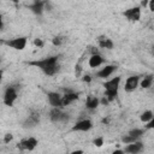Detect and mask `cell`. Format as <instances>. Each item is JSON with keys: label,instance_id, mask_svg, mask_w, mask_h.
<instances>
[{"label": "cell", "instance_id": "cell-28", "mask_svg": "<svg viewBox=\"0 0 154 154\" xmlns=\"http://www.w3.org/2000/svg\"><path fill=\"white\" fill-rule=\"evenodd\" d=\"M147 125H144V130L147 131V130H150V129H153L154 128V119H152V120H149L148 123H146Z\"/></svg>", "mask_w": 154, "mask_h": 154}, {"label": "cell", "instance_id": "cell-9", "mask_svg": "<svg viewBox=\"0 0 154 154\" xmlns=\"http://www.w3.org/2000/svg\"><path fill=\"white\" fill-rule=\"evenodd\" d=\"M143 149H144L143 143H142L141 141H136V142H134V143L126 144L123 150H124V153H126V154H140Z\"/></svg>", "mask_w": 154, "mask_h": 154}, {"label": "cell", "instance_id": "cell-5", "mask_svg": "<svg viewBox=\"0 0 154 154\" xmlns=\"http://www.w3.org/2000/svg\"><path fill=\"white\" fill-rule=\"evenodd\" d=\"M37 144H38V140L30 136V137H26V138H23L22 141H19L18 144H17V148L20 149V150L31 152L37 147Z\"/></svg>", "mask_w": 154, "mask_h": 154}, {"label": "cell", "instance_id": "cell-34", "mask_svg": "<svg viewBox=\"0 0 154 154\" xmlns=\"http://www.w3.org/2000/svg\"><path fill=\"white\" fill-rule=\"evenodd\" d=\"M147 6H148V0L141 1V6H140V7H147Z\"/></svg>", "mask_w": 154, "mask_h": 154}, {"label": "cell", "instance_id": "cell-29", "mask_svg": "<svg viewBox=\"0 0 154 154\" xmlns=\"http://www.w3.org/2000/svg\"><path fill=\"white\" fill-rule=\"evenodd\" d=\"M82 81L85 82V83H90V82H91V77H90L89 75H84V76L82 77Z\"/></svg>", "mask_w": 154, "mask_h": 154}, {"label": "cell", "instance_id": "cell-26", "mask_svg": "<svg viewBox=\"0 0 154 154\" xmlns=\"http://www.w3.org/2000/svg\"><path fill=\"white\" fill-rule=\"evenodd\" d=\"M34 46H36L38 48H42L45 46V41L42 38H34Z\"/></svg>", "mask_w": 154, "mask_h": 154}, {"label": "cell", "instance_id": "cell-39", "mask_svg": "<svg viewBox=\"0 0 154 154\" xmlns=\"http://www.w3.org/2000/svg\"><path fill=\"white\" fill-rule=\"evenodd\" d=\"M0 60H1V59H0Z\"/></svg>", "mask_w": 154, "mask_h": 154}, {"label": "cell", "instance_id": "cell-4", "mask_svg": "<svg viewBox=\"0 0 154 154\" xmlns=\"http://www.w3.org/2000/svg\"><path fill=\"white\" fill-rule=\"evenodd\" d=\"M18 97V91H17V88L11 85V87H7L5 89V93H4V103L8 107H12L16 102Z\"/></svg>", "mask_w": 154, "mask_h": 154}, {"label": "cell", "instance_id": "cell-33", "mask_svg": "<svg viewBox=\"0 0 154 154\" xmlns=\"http://www.w3.org/2000/svg\"><path fill=\"white\" fill-rule=\"evenodd\" d=\"M112 154H125V153H124L123 149H116V150L112 152Z\"/></svg>", "mask_w": 154, "mask_h": 154}, {"label": "cell", "instance_id": "cell-24", "mask_svg": "<svg viewBox=\"0 0 154 154\" xmlns=\"http://www.w3.org/2000/svg\"><path fill=\"white\" fill-rule=\"evenodd\" d=\"M103 143H105V138H103L102 136H99V137H96V138L93 140V144H94L95 147H97V148L102 147Z\"/></svg>", "mask_w": 154, "mask_h": 154}, {"label": "cell", "instance_id": "cell-18", "mask_svg": "<svg viewBox=\"0 0 154 154\" xmlns=\"http://www.w3.org/2000/svg\"><path fill=\"white\" fill-rule=\"evenodd\" d=\"M40 123V117L37 114H30L24 122V128H35Z\"/></svg>", "mask_w": 154, "mask_h": 154}, {"label": "cell", "instance_id": "cell-30", "mask_svg": "<svg viewBox=\"0 0 154 154\" xmlns=\"http://www.w3.org/2000/svg\"><path fill=\"white\" fill-rule=\"evenodd\" d=\"M148 7H149V11H154V0H150L148 1Z\"/></svg>", "mask_w": 154, "mask_h": 154}, {"label": "cell", "instance_id": "cell-2", "mask_svg": "<svg viewBox=\"0 0 154 154\" xmlns=\"http://www.w3.org/2000/svg\"><path fill=\"white\" fill-rule=\"evenodd\" d=\"M4 43L12 48V49H16V51H23L25 47H26V43H28V37L25 36H19V37H14V38H11V40H5Z\"/></svg>", "mask_w": 154, "mask_h": 154}, {"label": "cell", "instance_id": "cell-19", "mask_svg": "<svg viewBox=\"0 0 154 154\" xmlns=\"http://www.w3.org/2000/svg\"><path fill=\"white\" fill-rule=\"evenodd\" d=\"M152 84H153V75H148V76H144L142 81H140L138 85L142 89H148L152 87Z\"/></svg>", "mask_w": 154, "mask_h": 154}, {"label": "cell", "instance_id": "cell-11", "mask_svg": "<svg viewBox=\"0 0 154 154\" xmlns=\"http://www.w3.org/2000/svg\"><path fill=\"white\" fill-rule=\"evenodd\" d=\"M79 99V94L78 93H75L72 90H67L63 96H61V106H69L71 105L72 102H75L76 100Z\"/></svg>", "mask_w": 154, "mask_h": 154}, {"label": "cell", "instance_id": "cell-3", "mask_svg": "<svg viewBox=\"0 0 154 154\" xmlns=\"http://www.w3.org/2000/svg\"><path fill=\"white\" fill-rule=\"evenodd\" d=\"M49 119L53 123H65L69 120V114L65 113L61 108L52 107V109L49 111Z\"/></svg>", "mask_w": 154, "mask_h": 154}, {"label": "cell", "instance_id": "cell-12", "mask_svg": "<svg viewBox=\"0 0 154 154\" xmlns=\"http://www.w3.org/2000/svg\"><path fill=\"white\" fill-rule=\"evenodd\" d=\"M117 70L116 65H105L102 69H100L96 72V77L101 78V79H107L111 75H113V72Z\"/></svg>", "mask_w": 154, "mask_h": 154}, {"label": "cell", "instance_id": "cell-37", "mask_svg": "<svg viewBox=\"0 0 154 154\" xmlns=\"http://www.w3.org/2000/svg\"><path fill=\"white\" fill-rule=\"evenodd\" d=\"M108 122H109V119H108V118H103V119H102V123H103V124H107Z\"/></svg>", "mask_w": 154, "mask_h": 154}, {"label": "cell", "instance_id": "cell-17", "mask_svg": "<svg viewBox=\"0 0 154 154\" xmlns=\"http://www.w3.org/2000/svg\"><path fill=\"white\" fill-rule=\"evenodd\" d=\"M99 105H100V99L94 96V95H89L85 100V106H87L88 109H91V111L96 109L99 107Z\"/></svg>", "mask_w": 154, "mask_h": 154}, {"label": "cell", "instance_id": "cell-25", "mask_svg": "<svg viewBox=\"0 0 154 154\" xmlns=\"http://www.w3.org/2000/svg\"><path fill=\"white\" fill-rule=\"evenodd\" d=\"M82 71H83L82 64H81V63H77V64L75 65V76H76V77H81Z\"/></svg>", "mask_w": 154, "mask_h": 154}, {"label": "cell", "instance_id": "cell-38", "mask_svg": "<svg viewBox=\"0 0 154 154\" xmlns=\"http://www.w3.org/2000/svg\"><path fill=\"white\" fill-rule=\"evenodd\" d=\"M8 154H14V153H8Z\"/></svg>", "mask_w": 154, "mask_h": 154}, {"label": "cell", "instance_id": "cell-22", "mask_svg": "<svg viewBox=\"0 0 154 154\" xmlns=\"http://www.w3.org/2000/svg\"><path fill=\"white\" fill-rule=\"evenodd\" d=\"M120 140H122V142H123L124 144H130V143H134V142L138 141V140H136L135 137H132V136H130V135H125V136H123Z\"/></svg>", "mask_w": 154, "mask_h": 154}, {"label": "cell", "instance_id": "cell-23", "mask_svg": "<svg viewBox=\"0 0 154 154\" xmlns=\"http://www.w3.org/2000/svg\"><path fill=\"white\" fill-rule=\"evenodd\" d=\"M63 42H64V37H63V36H60V35L54 36V37L52 38V43H53V46H55V47L61 46V43H63Z\"/></svg>", "mask_w": 154, "mask_h": 154}, {"label": "cell", "instance_id": "cell-15", "mask_svg": "<svg viewBox=\"0 0 154 154\" xmlns=\"http://www.w3.org/2000/svg\"><path fill=\"white\" fill-rule=\"evenodd\" d=\"M97 42H99V47L105 48V49H113V47H114V42L109 37H107L105 35L99 36L97 37Z\"/></svg>", "mask_w": 154, "mask_h": 154}, {"label": "cell", "instance_id": "cell-20", "mask_svg": "<svg viewBox=\"0 0 154 154\" xmlns=\"http://www.w3.org/2000/svg\"><path fill=\"white\" fill-rule=\"evenodd\" d=\"M140 119H141V122L144 123V124L148 123L149 120L154 119V113H153V111H152V109H147V111L142 112L141 116H140Z\"/></svg>", "mask_w": 154, "mask_h": 154}, {"label": "cell", "instance_id": "cell-8", "mask_svg": "<svg viewBox=\"0 0 154 154\" xmlns=\"http://www.w3.org/2000/svg\"><path fill=\"white\" fill-rule=\"evenodd\" d=\"M93 128V122L90 119H81L78 120L72 128L71 131H81V132H87Z\"/></svg>", "mask_w": 154, "mask_h": 154}, {"label": "cell", "instance_id": "cell-1", "mask_svg": "<svg viewBox=\"0 0 154 154\" xmlns=\"http://www.w3.org/2000/svg\"><path fill=\"white\" fill-rule=\"evenodd\" d=\"M28 64L40 69L47 76H54L59 71V57L58 55H52V57H47L43 59L32 60V61H29Z\"/></svg>", "mask_w": 154, "mask_h": 154}, {"label": "cell", "instance_id": "cell-10", "mask_svg": "<svg viewBox=\"0 0 154 154\" xmlns=\"http://www.w3.org/2000/svg\"><path fill=\"white\" fill-rule=\"evenodd\" d=\"M138 84H140V77L138 76H130L125 81L124 90L128 91V93H131V91H134V90L137 89Z\"/></svg>", "mask_w": 154, "mask_h": 154}, {"label": "cell", "instance_id": "cell-31", "mask_svg": "<svg viewBox=\"0 0 154 154\" xmlns=\"http://www.w3.org/2000/svg\"><path fill=\"white\" fill-rule=\"evenodd\" d=\"M70 154H84V152L82 149H76V150H72Z\"/></svg>", "mask_w": 154, "mask_h": 154}, {"label": "cell", "instance_id": "cell-14", "mask_svg": "<svg viewBox=\"0 0 154 154\" xmlns=\"http://www.w3.org/2000/svg\"><path fill=\"white\" fill-rule=\"evenodd\" d=\"M46 5H47V2H45V1L35 0L32 4L29 5V8H30V11H31L32 13H35V14H37V16H41V14L43 13V11H45V6H46Z\"/></svg>", "mask_w": 154, "mask_h": 154}, {"label": "cell", "instance_id": "cell-35", "mask_svg": "<svg viewBox=\"0 0 154 154\" xmlns=\"http://www.w3.org/2000/svg\"><path fill=\"white\" fill-rule=\"evenodd\" d=\"M2 26H4V18H2V14L0 13V30L2 29Z\"/></svg>", "mask_w": 154, "mask_h": 154}, {"label": "cell", "instance_id": "cell-7", "mask_svg": "<svg viewBox=\"0 0 154 154\" xmlns=\"http://www.w3.org/2000/svg\"><path fill=\"white\" fill-rule=\"evenodd\" d=\"M120 82H122V77L116 76L111 79H106V82H103V88L106 91H118Z\"/></svg>", "mask_w": 154, "mask_h": 154}, {"label": "cell", "instance_id": "cell-16", "mask_svg": "<svg viewBox=\"0 0 154 154\" xmlns=\"http://www.w3.org/2000/svg\"><path fill=\"white\" fill-rule=\"evenodd\" d=\"M103 63H105V59H103L100 54H93V55H90V58H89V60H88V65H89L91 69L99 67V66H101Z\"/></svg>", "mask_w": 154, "mask_h": 154}, {"label": "cell", "instance_id": "cell-27", "mask_svg": "<svg viewBox=\"0 0 154 154\" xmlns=\"http://www.w3.org/2000/svg\"><path fill=\"white\" fill-rule=\"evenodd\" d=\"M12 140H13V135H12V134H6V135L4 136V143H6V144L10 143Z\"/></svg>", "mask_w": 154, "mask_h": 154}, {"label": "cell", "instance_id": "cell-36", "mask_svg": "<svg viewBox=\"0 0 154 154\" xmlns=\"http://www.w3.org/2000/svg\"><path fill=\"white\" fill-rule=\"evenodd\" d=\"M2 76H4V71L0 70V84H1V82H2Z\"/></svg>", "mask_w": 154, "mask_h": 154}, {"label": "cell", "instance_id": "cell-6", "mask_svg": "<svg viewBox=\"0 0 154 154\" xmlns=\"http://www.w3.org/2000/svg\"><path fill=\"white\" fill-rule=\"evenodd\" d=\"M124 17L129 20V22H138L141 19V7L140 6H134V7H130L128 10L124 11Z\"/></svg>", "mask_w": 154, "mask_h": 154}, {"label": "cell", "instance_id": "cell-21", "mask_svg": "<svg viewBox=\"0 0 154 154\" xmlns=\"http://www.w3.org/2000/svg\"><path fill=\"white\" fill-rule=\"evenodd\" d=\"M144 132H146V130H144V129H138V128H136V129L130 130V131L128 132V135H130V136L135 137L136 140H138L142 135H144Z\"/></svg>", "mask_w": 154, "mask_h": 154}, {"label": "cell", "instance_id": "cell-13", "mask_svg": "<svg viewBox=\"0 0 154 154\" xmlns=\"http://www.w3.org/2000/svg\"><path fill=\"white\" fill-rule=\"evenodd\" d=\"M61 96L59 93L57 91H49L47 94V99H48V103L52 106V107H58V108H61Z\"/></svg>", "mask_w": 154, "mask_h": 154}, {"label": "cell", "instance_id": "cell-32", "mask_svg": "<svg viewBox=\"0 0 154 154\" xmlns=\"http://www.w3.org/2000/svg\"><path fill=\"white\" fill-rule=\"evenodd\" d=\"M100 103H102V105H108L109 102H108V100H107V99H106V97L103 96V97H102V99L100 100Z\"/></svg>", "mask_w": 154, "mask_h": 154}]
</instances>
